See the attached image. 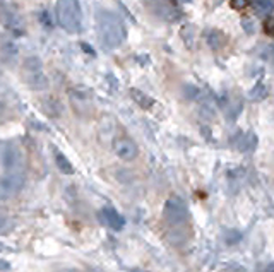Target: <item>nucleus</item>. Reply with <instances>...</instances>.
Instances as JSON below:
<instances>
[{
	"label": "nucleus",
	"mask_w": 274,
	"mask_h": 272,
	"mask_svg": "<svg viewBox=\"0 0 274 272\" xmlns=\"http://www.w3.org/2000/svg\"><path fill=\"white\" fill-rule=\"evenodd\" d=\"M96 31H98L100 41L106 48L120 46L127 38V29L124 21L112 10L98 9L96 10Z\"/></svg>",
	"instance_id": "f257e3e1"
},
{
	"label": "nucleus",
	"mask_w": 274,
	"mask_h": 272,
	"mask_svg": "<svg viewBox=\"0 0 274 272\" xmlns=\"http://www.w3.org/2000/svg\"><path fill=\"white\" fill-rule=\"evenodd\" d=\"M57 22L67 33H79L82 27V9L79 0H58L55 5Z\"/></svg>",
	"instance_id": "f03ea898"
},
{
	"label": "nucleus",
	"mask_w": 274,
	"mask_h": 272,
	"mask_svg": "<svg viewBox=\"0 0 274 272\" xmlns=\"http://www.w3.org/2000/svg\"><path fill=\"white\" fill-rule=\"evenodd\" d=\"M21 77L26 86L34 91H43L48 87V79L43 72V62L38 57H28L21 65Z\"/></svg>",
	"instance_id": "7ed1b4c3"
},
{
	"label": "nucleus",
	"mask_w": 274,
	"mask_h": 272,
	"mask_svg": "<svg viewBox=\"0 0 274 272\" xmlns=\"http://www.w3.org/2000/svg\"><path fill=\"white\" fill-rule=\"evenodd\" d=\"M0 166L6 168V171L24 170V154L16 142L0 141Z\"/></svg>",
	"instance_id": "20e7f679"
},
{
	"label": "nucleus",
	"mask_w": 274,
	"mask_h": 272,
	"mask_svg": "<svg viewBox=\"0 0 274 272\" xmlns=\"http://www.w3.org/2000/svg\"><path fill=\"white\" fill-rule=\"evenodd\" d=\"M24 185H26V175L24 171H7L0 177V201H9L16 197Z\"/></svg>",
	"instance_id": "39448f33"
},
{
	"label": "nucleus",
	"mask_w": 274,
	"mask_h": 272,
	"mask_svg": "<svg viewBox=\"0 0 274 272\" xmlns=\"http://www.w3.org/2000/svg\"><path fill=\"white\" fill-rule=\"evenodd\" d=\"M164 219L170 225H182L188 219V207L187 202L184 201L178 195H172L168 197V201L164 202V209H163Z\"/></svg>",
	"instance_id": "423d86ee"
},
{
	"label": "nucleus",
	"mask_w": 274,
	"mask_h": 272,
	"mask_svg": "<svg viewBox=\"0 0 274 272\" xmlns=\"http://www.w3.org/2000/svg\"><path fill=\"white\" fill-rule=\"evenodd\" d=\"M68 98H70V105L74 106V110L78 111L79 115H90L91 111V93L84 87H74L68 93Z\"/></svg>",
	"instance_id": "0eeeda50"
},
{
	"label": "nucleus",
	"mask_w": 274,
	"mask_h": 272,
	"mask_svg": "<svg viewBox=\"0 0 274 272\" xmlns=\"http://www.w3.org/2000/svg\"><path fill=\"white\" fill-rule=\"evenodd\" d=\"M114 151L120 159H124V161H134L137 156H139V147H137V144L132 141L130 137L116 139L114 144Z\"/></svg>",
	"instance_id": "6e6552de"
},
{
	"label": "nucleus",
	"mask_w": 274,
	"mask_h": 272,
	"mask_svg": "<svg viewBox=\"0 0 274 272\" xmlns=\"http://www.w3.org/2000/svg\"><path fill=\"white\" fill-rule=\"evenodd\" d=\"M220 103H221L220 106L223 108V111L226 113V117L230 120L238 117L242 108H244V105H242V99L238 98V94H232V93H224L223 96H221Z\"/></svg>",
	"instance_id": "1a4fd4ad"
},
{
	"label": "nucleus",
	"mask_w": 274,
	"mask_h": 272,
	"mask_svg": "<svg viewBox=\"0 0 274 272\" xmlns=\"http://www.w3.org/2000/svg\"><path fill=\"white\" fill-rule=\"evenodd\" d=\"M102 216H103V219H104V223H106L108 226L112 228V230H115V231H120L124 226H126V219L122 218V214L118 213V211L115 209V207H112V206H106V207H103V211H102Z\"/></svg>",
	"instance_id": "9d476101"
},
{
	"label": "nucleus",
	"mask_w": 274,
	"mask_h": 272,
	"mask_svg": "<svg viewBox=\"0 0 274 272\" xmlns=\"http://www.w3.org/2000/svg\"><path fill=\"white\" fill-rule=\"evenodd\" d=\"M235 146H236V149L242 151V153H252V151H256V147H257V135L250 130L244 132V134H240L238 137H236Z\"/></svg>",
	"instance_id": "9b49d317"
},
{
	"label": "nucleus",
	"mask_w": 274,
	"mask_h": 272,
	"mask_svg": "<svg viewBox=\"0 0 274 272\" xmlns=\"http://www.w3.org/2000/svg\"><path fill=\"white\" fill-rule=\"evenodd\" d=\"M206 41H208L211 50L218 51L226 45V34L220 29H209L208 33H206Z\"/></svg>",
	"instance_id": "f8f14e48"
},
{
	"label": "nucleus",
	"mask_w": 274,
	"mask_h": 272,
	"mask_svg": "<svg viewBox=\"0 0 274 272\" xmlns=\"http://www.w3.org/2000/svg\"><path fill=\"white\" fill-rule=\"evenodd\" d=\"M130 96H132V99H134L137 105L142 108V110H151V108L154 106V99H152L149 94L144 93V91L137 89V87H132Z\"/></svg>",
	"instance_id": "ddd939ff"
},
{
	"label": "nucleus",
	"mask_w": 274,
	"mask_h": 272,
	"mask_svg": "<svg viewBox=\"0 0 274 272\" xmlns=\"http://www.w3.org/2000/svg\"><path fill=\"white\" fill-rule=\"evenodd\" d=\"M54 158H55V165L60 170V173L64 175H72L74 173V166H72V163L67 159V156L64 153H60L58 149H54Z\"/></svg>",
	"instance_id": "4468645a"
},
{
	"label": "nucleus",
	"mask_w": 274,
	"mask_h": 272,
	"mask_svg": "<svg viewBox=\"0 0 274 272\" xmlns=\"http://www.w3.org/2000/svg\"><path fill=\"white\" fill-rule=\"evenodd\" d=\"M151 10H154L156 14H160L163 19H168V21H173V19L176 17L175 14H173V9L168 3H164V2H161V0H152V9Z\"/></svg>",
	"instance_id": "2eb2a0df"
},
{
	"label": "nucleus",
	"mask_w": 274,
	"mask_h": 272,
	"mask_svg": "<svg viewBox=\"0 0 274 272\" xmlns=\"http://www.w3.org/2000/svg\"><path fill=\"white\" fill-rule=\"evenodd\" d=\"M180 36H182V39L185 41L188 50H192L196 45V27L192 24H185L182 29H180Z\"/></svg>",
	"instance_id": "dca6fc26"
},
{
	"label": "nucleus",
	"mask_w": 274,
	"mask_h": 272,
	"mask_svg": "<svg viewBox=\"0 0 274 272\" xmlns=\"http://www.w3.org/2000/svg\"><path fill=\"white\" fill-rule=\"evenodd\" d=\"M272 9H274L272 0H257V2H254V10H256V14L260 15V17L271 15Z\"/></svg>",
	"instance_id": "f3484780"
},
{
	"label": "nucleus",
	"mask_w": 274,
	"mask_h": 272,
	"mask_svg": "<svg viewBox=\"0 0 274 272\" xmlns=\"http://www.w3.org/2000/svg\"><path fill=\"white\" fill-rule=\"evenodd\" d=\"M6 26L9 27L14 34H22L24 33V22L19 15L16 14H10L9 17L6 19Z\"/></svg>",
	"instance_id": "a211bd4d"
},
{
	"label": "nucleus",
	"mask_w": 274,
	"mask_h": 272,
	"mask_svg": "<svg viewBox=\"0 0 274 272\" xmlns=\"http://www.w3.org/2000/svg\"><path fill=\"white\" fill-rule=\"evenodd\" d=\"M268 86L264 82H257L256 86L248 91V98L254 99V101H262V99L268 98Z\"/></svg>",
	"instance_id": "6ab92c4d"
},
{
	"label": "nucleus",
	"mask_w": 274,
	"mask_h": 272,
	"mask_svg": "<svg viewBox=\"0 0 274 272\" xmlns=\"http://www.w3.org/2000/svg\"><path fill=\"white\" fill-rule=\"evenodd\" d=\"M43 110H45L48 115H52V117H57V115L62 113V105H60L58 99L46 98L43 99Z\"/></svg>",
	"instance_id": "aec40b11"
},
{
	"label": "nucleus",
	"mask_w": 274,
	"mask_h": 272,
	"mask_svg": "<svg viewBox=\"0 0 274 272\" xmlns=\"http://www.w3.org/2000/svg\"><path fill=\"white\" fill-rule=\"evenodd\" d=\"M12 230V219L6 214H0V235H7Z\"/></svg>",
	"instance_id": "412c9836"
},
{
	"label": "nucleus",
	"mask_w": 274,
	"mask_h": 272,
	"mask_svg": "<svg viewBox=\"0 0 274 272\" xmlns=\"http://www.w3.org/2000/svg\"><path fill=\"white\" fill-rule=\"evenodd\" d=\"M250 5V0H230V7L235 10H245Z\"/></svg>",
	"instance_id": "4be33fe9"
},
{
	"label": "nucleus",
	"mask_w": 274,
	"mask_h": 272,
	"mask_svg": "<svg viewBox=\"0 0 274 272\" xmlns=\"http://www.w3.org/2000/svg\"><path fill=\"white\" fill-rule=\"evenodd\" d=\"M262 27H264V33L268 36H274V19L271 15H268V17L264 19Z\"/></svg>",
	"instance_id": "5701e85b"
},
{
	"label": "nucleus",
	"mask_w": 274,
	"mask_h": 272,
	"mask_svg": "<svg viewBox=\"0 0 274 272\" xmlns=\"http://www.w3.org/2000/svg\"><path fill=\"white\" fill-rule=\"evenodd\" d=\"M242 27L245 29V33H250V34L256 33V24H254L252 19H248V17L242 19Z\"/></svg>",
	"instance_id": "b1692460"
},
{
	"label": "nucleus",
	"mask_w": 274,
	"mask_h": 272,
	"mask_svg": "<svg viewBox=\"0 0 274 272\" xmlns=\"http://www.w3.org/2000/svg\"><path fill=\"white\" fill-rule=\"evenodd\" d=\"M2 53L10 55V58H14L18 57V48L12 45V43H6V45H2Z\"/></svg>",
	"instance_id": "393cba45"
},
{
	"label": "nucleus",
	"mask_w": 274,
	"mask_h": 272,
	"mask_svg": "<svg viewBox=\"0 0 274 272\" xmlns=\"http://www.w3.org/2000/svg\"><path fill=\"white\" fill-rule=\"evenodd\" d=\"M40 19H42V24H45L46 27H52V26H54V22H52V19L48 17V12H46V10H43L42 14H40Z\"/></svg>",
	"instance_id": "a878e982"
},
{
	"label": "nucleus",
	"mask_w": 274,
	"mask_h": 272,
	"mask_svg": "<svg viewBox=\"0 0 274 272\" xmlns=\"http://www.w3.org/2000/svg\"><path fill=\"white\" fill-rule=\"evenodd\" d=\"M57 272H79V271L74 269V267H64V269H58Z\"/></svg>",
	"instance_id": "bb28decb"
},
{
	"label": "nucleus",
	"mask_w": 274,
	"mask_h": 272,
	"mask_svg": "<svg viewBox=\"0 0 274 272\" xmlns=\"http://www.w3.org/2000/svg\"><path fill=\"white\" fill-rule=\"evenodd\" d=\"M0 269H4V271H9V266H7V264H4V262H0Z\"/></svg>",
	"instance_id": "cd10ccee"
},
{
	"label": "nucleus",
	"mask_w": 274,
	"mask_h": 272,
	"mask_svg": "<svg viewBox=\"0 0 274 272\" xmlns=\"http://www.w3.org/2000/svg\"><path fill=\"white\" fill-rule=\"evenodd\" d=\"M266 272H274V267H272V266H268V269H266Z\"/></svg>",
	"instance_id": "c85d7f7f"
}]
</instances>
